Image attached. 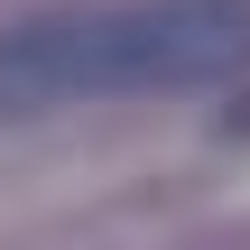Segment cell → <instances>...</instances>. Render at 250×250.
I'll return each instance as SVG.
<instances>
[{"mask_svg": "<svg viewBox=\"0 0 250 250\" xmlns=\"http://www.w3.org/2000/svg\"><path fill=\"white\" fill-rule=\"evenodd\" d=\"M250 65V0H130L93 9V93H195Z\"/></svg>", "mask_w": 250, "mask_h": 250, "instance_id": "obj_1", "label": "cell"}, {"mask_svg": "<svg viewBox=\"0 0 250 250\" xmlns=\"http://www.w3.org/2000/svg\"><path fill=\"white\" fill-rule=\"evenodd\" d=\"M65 102H102L93 93V9H46L0 28V121H37Z\"/></svg>", "mask_w": 250, "mask_h": 250, "instance_id": "obj_2", "label": "cell"}]
</instances>
